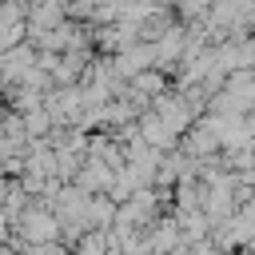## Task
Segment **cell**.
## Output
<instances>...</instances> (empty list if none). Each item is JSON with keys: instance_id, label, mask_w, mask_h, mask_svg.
<instances>
[{"instance_id": "6da1fadb", "label": "cell", "mask_w": 255, "mask_h": 255, "mask_svg": "<svg viewBox=\"0 0 255 255\" xmlns=\"http://www.w3.org/2000/svg\"><path fill=\"white\" fill-rule=\"evenodd\" d=\"M135 131H139L143 143H151V147H159V151H171V147L179 143V131H175L159 112H151V108H143V112L135 116Z\"/></svg>"}]
</instances>
